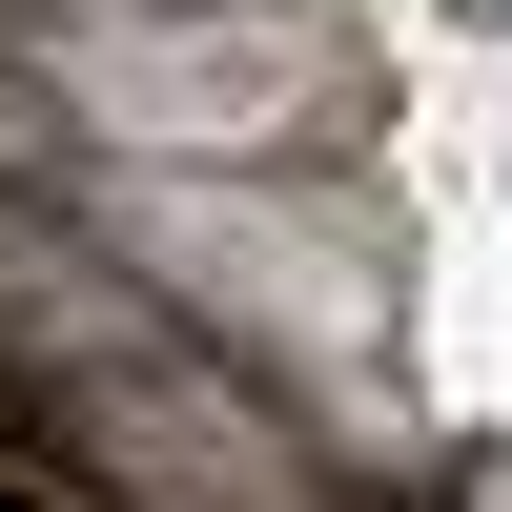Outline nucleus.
I'll list each match as a JSON object with an SVG mask.
<instances>
[{"instance_id": "obj_1", "label": "nucleus", "mask_w": 512, "mask_h": 512, "mask_svg": "<svg viewBox=\"0 0 512 512\" xmlns=\"http://www.w3.org/2000/svg\"><path fill=\"white\" fill-rule=\"evenodd\" d=\"M21 41L62 82V144H123V164H308L349 103V41L308 0H103Z\"/></svg>"}]
</instances>
